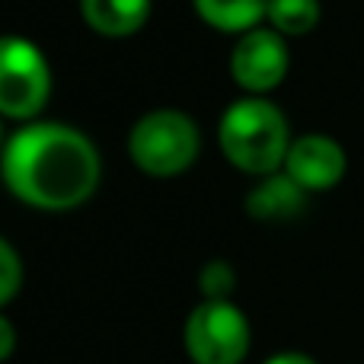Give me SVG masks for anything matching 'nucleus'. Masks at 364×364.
<instances>
[{"instance_id":"obj_2","label":"nucleus","mask_w":364,"mask_h":364,"mask_svg":"<svg viewBox=\"0 0 364 364\" xmlns=\"http://www.w3.org/2000/svg\"><path fill=\"white\" fill-rule=\"evenodd\" d=\"M291 128L284 112L265 96H243L220 115L218 144L224 157L250 176H272L284 166L291 147Z\"/></svg>"},{"instance_id":"obj_7","label":"nucleus","mask_w":364,"mask_h":364,"mask_svg":"<svg viewBox=\"0 0 364 364\" xmlns=\"http://www.w3.org/2000/svg\"><path fill=\"white\" fill-rule=\"evenodd\" d=\"M282 170L304 192H329L346 179L348 157L346 147L329 134H301V138L291 141Z\"/></svg>"},{"instance_id":"obj_9","label":"nucleus","mask_w":364,"mask_h":364,"mask_svg":"<svg viewBox=\"0 0 364 364\" xmlns=\"http://www.w3.org/2000/svg\"><path fill=\"white\" fill-rule=\"evenodd\" d=\"M151 6V0H80V16L100 36L125 38L144 29Z\"/></svg>"},{"instance_id":"obj_13","label":"nucleus","mask_w":364,"mask_h":364,"mask_svg":"<svg viewBox=\"0 0 364 364\" xmlns=\"http://www.w3.org/2000/svg\"><path fill=\"white\" fill-rule=\"evenodd\" d=\"M19 288H23V259L0 237V307H6L19 294Z\"/></svg>"},{"instance_id":"obj_15","label":"nucleus","mask_w":364,"mask_h":364,"mask_svg":"<svg viewBox=\"0 0 364 364\" xmlns=\"http://www.w3.org/2000/svg\"><path fill=\"white\" fill-rule=\"evenodd\" d=\"M262 364H316V361L304 352H278V355H272V358H265Z\"/></svg>"},{"instance_id":"obj_8","label":"nucleus","mask_w":364,"mask_h":364,"mask_svg":"<svg viewBox=\"0 0 364 364\" xmlns=\"http://www.w3.org/2000/svg\"><path fill=\"white\" fill-rule=\"evenodd\" d=\"M307 195L284 170L272 176H259V182L246 195V214L256 220H291L304 211Z\"/></svg>"},{"instance_id":"obj_3","label":"nucleus","mask_w":364,"mask_h":364,"mask_svg":"<svg viewBox=\"0 0 364 364\" xmlns=\"http://www.w3.org/2000/svg\"><path fill=\"white\" fill-rule=\"evenodd\" d=\"M201 132L182 109H154L128 132V157L144 176L173 179L198 160Z\"/></svg>"},{"instance_id":"obj_1","label":"nucleus","mask_w":364,"mask_h":364,"mask_svg":"<svg viewBox=\"0 0 364 364\" xmlns=\"http://www.w3.org/2000/svg\"><path fill=\"white\" fill-rule=\"evenodd\" d=\"M102 176L96 144L64 122H26L0 151V179L13 198L38 211H70L90 201Z\"/></svg>"},{"instance_id":"obj_14","label":"nucleus","mask_w":364,"mask_h":364,"mask_svg":"<svg viewBox=\"0 0 364 364\" xmlns=\"http://www.w3.org/2000/svg\"><path fill=\"white\" fill-rule=\"evenodd\" d=\"M13 348H16V329H13V323L6 320L4 314H0V364L10 358Z\"/></svg>"},{"instance_id":"obj_4","label":"nucleus","mask_w":364,"mask_h":364,"mask_svg":"<svg viewBox=\"0 0 364 364\" xmlns=\"http://www.w3.org/2000/svg\"><path fill=\"white\" fill-rule=\"evenodd\" d=\"M51 96V64L36 42L0 36V119L36 122Z\"/></svg>"},{"instance_id":"obj_10","label":"nucleus","mask_w":364,"mask_h":364,"mask_svg":"<svg viewBox=\"0 0 364 364\" xmlns=\"http://www.w3.org/2000/svg\"><path fill=\"white\" fill-rule=\"evenodd\" d=\"M192 6L201 23L230 36L256 29L259 23H265V13H269V0H192Z\"/></svg>"},{"instance_id":"obj_11","label":"nucleus","mask_w":364,"mask_h":364,"mask_svg":"<svg viewBox=\"0 0 364 364\" xmlns=\"http://www.w3.org/2000/svg\"><path fill=\"white\" fill-rule=\"evenodd\" d=\"M320 16H323L320 0H269L265 23L275 32H282L284 38H297L314 32L320 26Z\"/></svg>"},{"instance_id":"obj_5","label":"nucleus","mask_w":364,"mask_h":364,"mask_svg":"<svg viewBox=\"0 0 364 364\" xmlns=\"http://www.w3.org/2000/svg\"><path fill=\"white\" fill-rule=\"evenodd\" d=\"M252 329L233 301H201L186 320V352L195 364H240Z\"/></svg>"},{"instance_id":"obj_12","label":"nucleus","mask_w":364,"mask_h":364,"mask_svg":"<svg viewBox=\"0 0 364 364\" xmlns=\"http://www.w3.org/2000/svg\"><path fill=\"white\" fill-rule=\"evenodd\" d=\"M198 288L205 301H230V294L237 291V272L224 259H211L198 272Z\"/></svg>"},{"instance_id":"obj_16","label":"nucleus","mask_w":364,"mask_h":364,"mask_svg":"<svg viewBox=\"0 0 364 364\" xmlns=\"http://www.w3.org/2000/svg\"><path fill=\"white\" fill-rule=\"evenodd\" d=\"M4 144H6V141H4V128H0V151H4Z\"/></svg>"},{"instance_id":"obj_6","label":"nucleus","mask_w":364,"mask_h":364,"mask_svg":"<svg viewBox=\"0 0 364 364\" xmlns=\"http://www.w3.org/2000/svg\"><path fill=\"white\" fill-rule=\"evenodd\" d=\"M291 68L288 38L272 26H256L243 32L230 51V74L233 83L246 96H265L282 87Z\"/></svg>"}]
</instances>
